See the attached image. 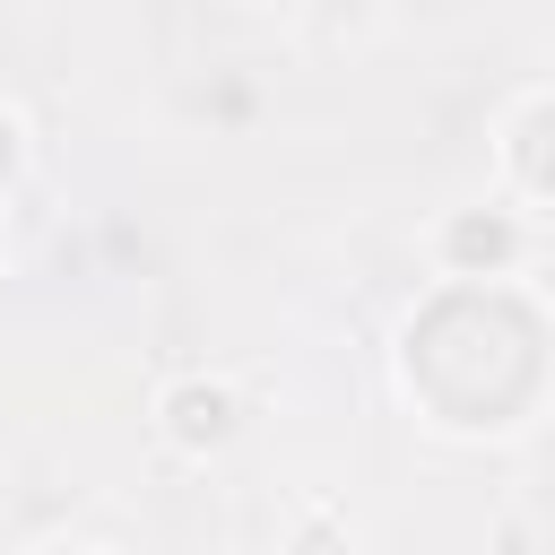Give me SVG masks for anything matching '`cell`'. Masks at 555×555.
<instances>
[{
    "label": "cell",
    "mask_w": 555,
    "mask_h": 555,
    "mask_svg": "<svg viewBox=\"0 0 555 555\" xmlns=\"http://www.w3.org/2000/svg\"><path fill=\"white\" fill-rule=\"evenodd\" d=\"M9 139H17V130H9V121H0V165H9V156H17V147H9Z\"/></svg>",
    "instance_id": "cell-1"
}]
</instances>
